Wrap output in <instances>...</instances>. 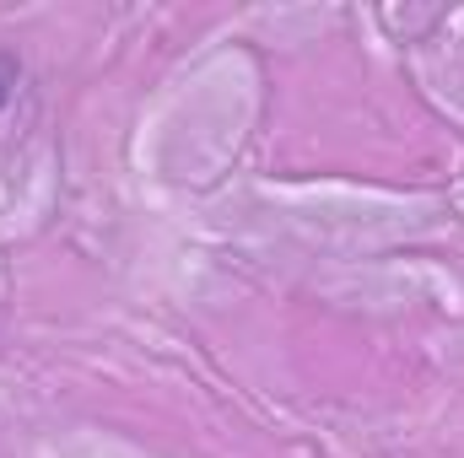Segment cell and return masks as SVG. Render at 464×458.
<instances>
[{
	"label": "cell",
	"mask_w": 464,
	"mask_h": 458,
	"mask_svg": "<svg viewBox=\"0 0 464 458\" xmlns=\"http://www.w3.org/2000/svg\"><path fill=\"white\" fill-rule=\"evenodd\" d=\"M11 87H16V71L0 60V109H5V98H11Z\"/></svg>",
	"instance_id": "6da1fadb"
}]
</instances>
